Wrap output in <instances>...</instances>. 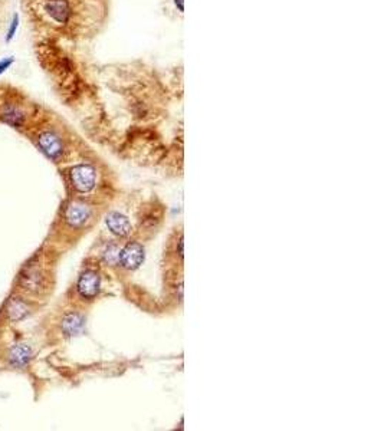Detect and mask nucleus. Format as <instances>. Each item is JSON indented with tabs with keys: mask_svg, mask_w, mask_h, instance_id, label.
Returning a JSON list of instances; mask_svg holds the SVG:
<instances>
[{
	"mask_svg": "<svg viewBox=\"0 0 384 431\" xmlns=\"http://www.w3.org/2000/svg\"><path fill=\"white\" fill-rule=\"evenodd\" d=\"M71 183L79 193H86L95 186V170L88 164L75 165L71 170Z\"/></svg>",
	"mask_w": 384,
	"mask_h": 431,
	"instance_id": "obj_1",
	"label": "nucleus"
},
{
	"mask_svg": "<svg viewBox=\"0 0 384 431\" xmlns=\"http://www.w3.org/2000/svg\"><path fill=\"white\" fill-rule=\"evenodd\" d=\"M38 145L42 153L51 160H59L63 154V141L62 138L54 131H43L38 137Z\"/></svg>",
	"mask_w": 384,
	"mask_h": 431,
	"instance_id": "obj_2",
	"label": "nucleus"
},
{
	"mask_svg": "<svg viewBox=\"0 0 384 431\" xmlns=\"http://www.w3.org/2000/svg\"><path fill=\"white\" fill-rule=\"evenodd\" d=\"M118 258H119L121 265L126 269L134 270V269H137V267L140 266L142 263V260H144V249H142L141 244L130 243L127 244L126 247L121 250V253L118 255Z\"/></svg>",
	"mask_w": 384,
	"mask_h": 431,
	"instance_id": "obj_3",
	"label": "nucleus"
},
{
	"mask_svg": "<svg viewBox=\"0 0 384 431\" xmlns=\"http://www.w3.org/2000/svg\"><path fill=\"white\" fill-rule=\"evenodd\" d=\"M0 118L10 126H22L25 122L23 108L16 102H6L0 107Z\"/></svg>",
	"mask_w": 384,
	"mask_h": 431,
	"instance_id": "obj_4",
	"label": "nucleus"
},
{
	"mask_svg": "<svg viewBox=\"0 0 384 431\" xmlns=\"http://www.w3.org/2000/svg\"><path fill=\"white\" fill-rule=\"evenodd\" d=\"M78 290L79 293L86 299L97 296V293L100 290V276L95 272H91V270L82 273L78 281Z\"/></svg>",
	"mask_w": 384,
	"mask_h": 431,
	"instance_id": "obj_5",
	"label": "nucleus"
},
{
	"mask_svg": "<svg viewBox=\"0 0 384 431\" xmlns=\"http://www.w3.org/2000/svg\"><path fill=\"white\" fill-rule=\"evenodd\" d=\"M88 217H89V209H88L86 206H84V204H71V206L66 209V212H65V219H66V221H68L71 226H75V227L82 226L86 220H88Z\"/></svg>",
	"mask_w": 384,
	"mask_h": 431,
	"instance_id": "obj_6",
	"label": "nucleus"
},
{
	"mask_svg": "<svg viewBox=\"0 0 384 431\" xmlns=\"http://www.w3.org/2000/svg\"><path fill=\"white\" fill-rule=\"evenodd\" d=\"M107 226L110 227V230L114 235L121 236V237L128 235L130 230H131L130 221L127 220L126 216H123L119 213H111L110 216L107 217Z\"/></svg>",
	"mask_w": 384,
	"mask_h": 431,
	"instance_id": "obj_7",
	"label": "nucleus"
},
{
	"mask_svg": "<svg viewBox=\"0 0 384 431\" xmlns=\"http://www.w3.org/2000/svg\"><path fill=\"white\" fill-rule=\"evenodd\" d=\"M32 358V351L28 345H16L15 348H12V351L9 353V361L13 367L22 368L25 365H28V362Z\"/></svg>",
	"mask_w": 384,
	"mask_h": 431,
	"instance_id": "obj_8",
	"label": "nucleus"
},
{
	"mask_svg": "<svg viewBox=\"0 0 384 431\" xmlns=\"http://www.w3.org/2000/svg\"><path fill=\"white\" fill-rule=\"evenodd\" d=\"M6 312L10 321H20L29 315V306L20 299H10L6 308Z\"/></svg>",
	"mask_w": 384,
	"mask_h": 431,
	"instance_id": "obj_9",
	"label": "nucleus"
},
{
	"mask_svg": "<svg viewBox=\"0 0 384 431\" xmlns=\"http://www.w3.org/2000/svg\"><path fill=\"white\" fill-rule=\"evenodd\" d=\"M82 328H84V319L78 314H69L63 318L62 331L68 337L78 335Z\"/></svg>",
	"mask_w": 384,
	"mask_h": 431,
	"instance_id": "obj_10",
	"label": "nucleus"
},
{
	"mask_svg": "<svg viewBox=\"0 0 384 431\" xmlns=\"http://www.w3.org/2000/svg\"><path fill=\"white\" fill-rule=\"evenodd\" d=\"M22 285H25L26 289H38L40 285V274L38 270H35L33 267L26 269L22 274Z\"/></svg>",
	"mask_w": 384,
	"mask_h": 431,
	"instance_id": "obj_11",
	"label": "nucleus"
},
{
	"mask_svg": "<svg viewBox=\"0 0 384 431\" xmlns=\"http://www.w3.org/2000/svg\"><path fill=\"white\" fill-rule=\"evenodd\" d=\"M19 23H20V16L16 12L15 15H13V17H12V20H10L8 32H6V38H5V42H6V43H10V42L13 40L16 33H17V29H19Z\"/></svg>",
	"mask_w": 384,
	"mask_h": 431,
	"instance_id": "obj_12",
	"label": "nucleus"
},
{
	"mask_svg": "<svg viewBox=\"0 0 384 431\" xmlns=\"http://www.w3.org/2000/svg\"><path fill=\"white\" fill-rule=\"evenodd\" d=\"M13 63H15V56H8V58L2 59V61H0V77L8 71Z\"/></svg>",
	"mask_w": 384,
	"mask_h": 431,
	"instance_id": "obj_13",
	"label": "nucleus"
},
{
	"mask_svg": "<svg viewBox=\"0 0 384 431\" xmlns=\"http://www.w3.org/2000/svg\"><path fill=\"white\" fill-rule=\"evenodd\" d=\"M173 5H174V9H176L180 15H183V10H184V8H183V0H173Z\"/></svg>",
	"mask_w": 384,
	"mask_h": 431,
	"instance_id": "obj_14",
	"label": "nucleus"
},
{
	"mask_svg": "<svg viewBox=\"0 0 384 431\" xmlns=\"http://www.w3.org/2000/svg\"><path fill=\"white\" fill-rule=\"evenodd\" d=\"M179 255H180V258H183V237L179 240Z\"/></svg>",
	"mask_w": 384,
	"mask_h": 431,
	"instance_id": "obj_15",
	"label": "nucleus"
}]
</instances>
